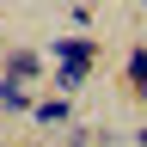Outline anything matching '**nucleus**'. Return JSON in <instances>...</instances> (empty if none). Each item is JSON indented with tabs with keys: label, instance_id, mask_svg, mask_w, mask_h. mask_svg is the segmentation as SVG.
<instances>
[{
	"label": "nucleus",
	"instance_id": "nucleus-1",
	"mask_svg": "<svg viewBox=\"0 0 147 147\" xmlns=\"http://www.w3.org/2000/svg\"><path fill=\"white\" fill-rule=\"evenodd\" d=\"M43 74H49V55H37V49H6L0 55V80L31 86V80H43Z\"/></svg>",
	"mask_w": 147,
	"mask_h": 147
},
{
	"label": "nucleus",
	"instance_id": "nucleus-8",
	"mask_svg": "<svg viewBox=\"0 0 147 147\" xmlns=\"http://www.w3.org/2000/svg\"><path fill=\"white\" fill-rule=\"evenodd\" d=\"M141 6H147V0H141Z\"/></svg>",
	"mask_w": 147,
	"mask_h": 147
},
{
	"label": "nucleus",
	"instance_id": "nucleus-6",
	"mask_svg": "<svg viewBox=\"0 0 147 147\" xmlns=\"http://www.w3.org/2000/svg\"><path fill=\"white\" fill-rule=\"evenodd\" d=\"M129 92L147 104V43H129Z\"/></svg>",
	"mask_w": 147,
	"mask_h": 147
},
{
	"label": "nucleus",
	"instance_id": "nucleus-4",
	"mask_svg": "<svg viewBox=\"0 0 147 147\" xmlns=\"http://www.w3.org/2000/svg\"><path fill=\"white\" fill-rule=\"evenodd\" d=\"M31 123H43V129H61V123H74V98H37Z\"/></svg>",
	"mask_w": 147,
	"mask_h": 147
},
{
	"label": "nucleus",
	"instance_id": "nucleus-2",
	"mask_svg": "<svg viewBox=\"0 0 147 147\" xmlns=\"http://www.w3.org/2000/svg\"><path fill=\"white\" fill-rule=\"evenodd\" d=\"M49 55H55V61H86V67H98V43H92V37H55Z\"/></svg>",
	"mask_w": 147,
	"mask_h": 147
},
{
	"label": "nucleus",
	"instance_id": "nucleus-5",
	"mask_svg": "<svg viewBox=\"0 0 147 147\" xmlns=\"http://www.w3.org/2000/svg\"><path fill=\"white\" fill-rule=\"evenodd\" d=\"M0 110H18V117H31V110H37L31 86H18V80H0Z\"/></svg>",
	"mask_w": 147,
	"mask_h": 147
},
{
	"label": "nucleus",
	"instance_id": "nucleus-3",
	"mask_svg": "<svg viewBox=\"0 0 147 147\" xmlns=\"http://www.w3.org/2000/svg\"><path fill=\"white\" fill-rule=\"evenodd\" d=\"M49 80H55V98H74V92L92 80V67H86V61H55V74H49Z\"/></svg>",
	"mask_w": 147,
	"mask_h": 147
},
{
	"label": "nucleus",
	"instance_id": "nucleus-7",
	"mask_svg": "<svg viewBox=\"0 0 147 147\" xmlns=\"http://www.w3.org/2000/svg\"><path fill=\"white\" fill-rule=\"evenodd\" d=\"M43 147H86V135H67V141H43Z\"/></svg>",
	"mask_w": 147,
	"mask_h": 147
}]
</instances>
